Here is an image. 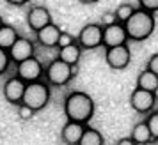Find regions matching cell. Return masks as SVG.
<instances>
[{"mask_svg":"<svg viewBox=\"0 0 158 145\" xmlns=\"http://www.w3.org/2000/svg\"><path fill=\"white\" fill-rule=\"evenodd\" d=\"M153 94H155V97H156V99H158V87H156V90H155Z\"/></svg>","mask_w":158,"mask_h":145,"instance_id":"obj_31","label":"cell"},{"mask_svg":"<svg viewBox=\"0 0 158 145\" xmlns=\"http://www.w3.org/2000/svg\"><path fill=\"white\" fill-rule=\"evenodd\" d=\"M16 76H20L25 83L41 80L44 76V65L37 57H30L27 60H22L20 64H16Z\"/></svg>","mask_w":158,"mask_h":145,"instance_id":"obj_6","label":"cell"},{"mask_svg":"<svg viewBox=\"0 0 158 145\" xmlns=\"http://www.w3.org/2000/svg\"><path fill=\"white\" fill-rule=\"evenodd\" d=\"M52 23V14L50 11L43 6H32L27 13V25L29 29L36 34L37 30H41L43 27Z\"/></svg>","mask_w":158,"mask_h":145,"instance_id":"obj_12","label":"cell"},{"mask_svg":"<svg viewBox=\"0 0 158 145\" xmlns=\"http://www.w3.org/2000/svg\"><path fill=\"white\" fill-rule=\"evenodd\" d=\"M146 124H148L151 135H153V140L156 142L158 140V112H151L149 115L146 117Z\"/></svg>","mask_w":158,"mask_h":145,"instance_id":"obj_21","label":"cell"},{"mask_svg":"<svg viewBox=\"0 0 158 145\" xmlns=\"http://www.w3.org/2000/svg\"><path fill=\"white\" fill-rule=\"evenodd\" d=\"M112 23H117V18H115V13H105V14L101 16V25L103 27H107V25H112Z\"/></svg>","mask_w":158,"mask_h":145,"instance_id":"obj_26","label":"cell"},{"mask_svg":"<svg viewBox=\"0 0 158 145\" xmlns=\"http://www.w3.org/2000/svg\"><path fill=\"white\" fill-rule=\"evenodd\" d=\"M149 71H153V72H156L158 74V53H155V55H151L149 57V60H148V65H146Z\"/></svg>","mask_w":158,"mask_h":145,"instance_id":"obj_27","label":"cell"},{"mask_svg":"<svg viewBox=\"0 0 158 145\" xmlns=\"http://www.w3.org/2000/svg\"><path fill=\"white\" fill-rule=\"evenodd\" d=\"M2 25H4V18H2V16H0V27H2Z\"/></svg>","mask_w":158,"mask_h":145,"instance_id":"obj_32","label":"cell"},{"mask_svg":"<svg viewBox=\"0 0 158 145\" xmlns=\"http://www.w3.org/2000/svg\"><path fill=\"white\" fill-rule=\"evenodd\" d=\"M128 41H130V37H128L124 23L117 22V23L103 27V46H105V50L119 46V44H126Z\"/></svg>","mask_w":158,"mask_h":145,"instance_id":"obj_8","label":"cell"},{"mask_svg":"<svg viewBox=\"0 0 158 145\" xmlns=\"http://www.w3.org/2000/svg\"><path fill=\"white\" fill-rule=\"evenodd\" d=\"M78 72L77 65L66 64L60 58H53L50 64L44 67V80L53 87H64L73 80V76Z\"/></svg>","mask_w":158,"mask_h":145,"instance_id":"obj_3","label":"cell"},{"mask_svg":"<svg viewBox=\"0 0 158 145\" xmlns=\"http://www.w3.org/2000/svg\"><path fill=\"white\" fill-rule=\"evenodd\" d=\"M64 113L68 120L87 124L94 115V101L87 92L73 90L64 99Z\"/></svg>","mask_w":158,"mask_h":145,"instance_id":"obj_1","label":"cell"},{"mask_svg":"<svg viewBox=\"0 0 158 145\" xmlns=\"http://www.w3.org/2000/svg\"><path fill=\"white\" fill-rule=\"evenodd\" d=\"M6 2L11 6H16V7H22V6H27L30 0H6Z\"/></svg>","mask_w":158,"mask_h":145,"instance_id":"obj_29","label":"cell"},{"mask_svg":"<svg viewBox=\"0 0 158 145\" xmlns=\"http://www.w3.org/2000/svg\"><path fill=\"white\" fill-rule=\"evenodd\" d=\"M9 57L11 60L15 62V64H20L22 60H27V58L34 57V51H36V46L34 43L30 41L29 37H18L16 39V43L9 48Z\"/></svg>","mask_w":158,"mask_h":145,"instance_id":"obj_11","label":"cell"},{"mask_svg":"<svg viewBox=\"0 0 158 145\" xmlns=\"http://www.w3.org/2000/svg\"><path fill=\"white\" fill-rule=\"evenodd\" d=\"M135 9L137 7H133L131 4H121L119 7H115V18H117V22L119 23H126L130 20V16L135 13Z\"/></svg>","mask_w":158,"mask_h":145,"instance_id":"obj_20","label":"cell"},{"mask_svg":"<svg viewBox=\"0 0 158 145\" xmlns=\"http://www.w3.org/2000/svg\"><path fill=\"white\" fill-rule=\"evenodd\" d=\"M73 43H77V39H75L69 32H62V34H60V37H59L57 48H64V46H69V44H73Z\"/></svg>","mask_w":158,"mask_h":145,"instance_id":"obj_25","label":"cell"},{"mask_svg":"<svg viewBox=\"0 0 158 145\" xmlns=\"http://www.w3.org/2000/svg\"><path fill=\"white\" fill-rule=\"evenodd\" d=\"M60 34H62V30L52 22L50 25H46V27H43L41 30L36 32V41L41 44V46H44V48H55L59 44Z\"/></svg>","mask_w":158,"mask_h":145,"instance_id":"obj_14","label":"cell"},{"mask_svg":"<svg viewBox=\"0 0 158 145\" xmlns=\"http://www.w3.org/2000/svg\"><path fill=\"white\" fill-rule=\"evenodd\" d=\"M78 145H103V135L98 129L87 126L85 131H84V135H82V138H80Z\"/></svg>","mask_w":158,"mask_h":145,"instance_id":"obj_19","label":"cell"},{"mask_svg":"<svg viewBox=\"0 0 158 145\" xmlns=\"http://www.w3.org/2000/svg\"><path fill=\"white\" fill-rule=\"evenodd\" d=\"M115 145H137V143L133 142V138H131V136H126V138L117 140V142H115Z\"/></svg>","mask_w":158,"mask_h":145,"instance_id":"obj_28","label":"cell"},{"mask_svg":"<svg viewBox=\"0 0 158 145\" xmlns=\"http://www.w3.org/2000/svg\"><path fill=\"white\" fill-rule=\"evenodd\" d=\"M139 7L146 9L149 13H158V0H137Z\"/></svg>","mask_w":158,"mask_h":145,"instance_id":"obj_24","label":"cell"},{"mask_svg":"<svg viewBox=\"0 0 158 145\" xmlns=\"http://www.w3.org/2000/svg\"><path fill=\"white\" fill-rule=\"evenodd\" d=\"M155 103H156L155 94L140 87H135L131 96H130V104L137 113H151L155 108Z\"/></svg>","mask_w":158,"mask_h":145,"instance_id":"obj_9","label":"cell"},{"mask_svg":"<svg viewBox=\"0 0 158 145\" xmlns=\"http://www.w3.org/2000/svg\"><path fill=\"white\" fill-rule=\"evenodd\" d=\"M137 87L144 88V90H149V92H155L156 87H158V74L149 71V69L146 67V69H144L142 72H139V76H137Z\"/></svg>","mask_w":158,"mask_h":145,"instance_id":"obj_17","label":"cell"},{"mask_svg":"<svg viewBox=\"0 0 158 145\" xmlns=\"http://www.w3.org/2000/svg\"><path fill=\"white\" fill-rule=\"evenodd\" d=\"M80 2H82V4H89V6H91V4H98L100 0H80Z\"/></svg>","mask_w":158,"mask_h":145,"instance_id":"obj_30","label":"cell"},{"mask_svg":"<svg viewBox=\"0 0 158 145\" xmlns=\"http://www.w3.org/2000/svg\"><path fill=\"white\" fill-rule=\"evenodd\" d=\"M34 115H36V112L30 108V106L23 104V103L18 104V117H20V120H30Z\"/></svg>","mask_w":158,"mask_h":145,"instance_id":"obj_22","label":"cell"},{"mask_svg":"<svg viewBox=\"0 0 158 145\" xmlns=\"http://www.w3.org/2000/svg\"><path fill=\"white\" fill-rule=\"evenodd\" d=\"M105 60L110 69H115V71H121V69H126L131 60V51H130L128 44H119V46H114V48H107L105 50Z\"/></svg>","mask_w":158,"mask_h":145,"instance_id":"obj_7","label":"cell"},{"mask_svg":"<svg viewBox=\"0 0 158 145\" xmlns=\"http://www.w3.org/2000/svg\"><path fill=\"white\" fill-rule=\"evenodd\" d=\"M50 97H52L50 83L43 80H37V81H32V83H27L22 103L30 106L34 112H39L50 103Z\"/></svg>","mask_w":158,"mask_h":145,"instance_id":"obj_4","label":"cell"},{"mask_svg":"<svg viewBox=\"0 0 158 145\" xmlns=\"http://www.w3.org/2000/svg\"><path fill=\"white\" fill-rule=\"evenodd\" d=\"M126 32H128L130 41H146L148 37L155 32L156 22H155V13H149L146 9L137 7L135 13L130 16V20L124 23Z\"/></svg>","mask_w":158,"mask_h":145,"instance_id":"obj_2","label":"cell"},{"mask_svg":"<svg viewBox=\"0 0 158 145\" xmlns=\"http://www.w3.org/2000/svg\"><path fill=\"white\" fill-rule=\"evenodd\" d=\"M85 127H87V124L77 122V120H68L62 126V129H60V140L66 145H78Z\"/></svg>","mask_w":158,"mask_h":145,"instance_id":"obj_13","label":"cell"},{"mask_svg":"<svg viewBox=\"0 0 158 145\" xmlns=\"http://www.w3.org/2000/svg\"><path fill=\"white\" fill-rule=\"evenodd\" d=\"M11 62H13V60L9 57V51L4 50V48H0V74H4V72L7 71Z\"/></svg>","mask_w":158,"mask_h":145,"instance_id":"obj_23","label":"cell"},{"mask_svg":"<svg viewBox=\"0 0 158 145\" xmlns=\"http://www.w3.org/2000/svg\"><path fill=\"white\" fill-rule=\"evenodd\" d=\"M25 87H27V83H25L20 76H11L9 80H6L4 88H2V90H4V97H6V101L18 106V104L23 101Z\"/></svg>","mask_w":158,"mask_h":145,"instance_id":"obj_10","label":"cell"},{"mask_svg":"<svg viewBox=\"0 0 158 145\" xmlns=\"http://www.w3.org/2000/svg\"><path fill=\"white\" fill-rule=\"evenodd\" d=\"M130 136L133 138V142H135L137 145H146V143L155 142L149 127H148V124H146V120L137 122L135 126H133V129H131V135H130Z\"/></svg>","mask_w":158,"mask_h":145,"instance_id":"obj_16","label":"cell"},{"mask_svg":"<svg viewBox=\"0 0 158 145\" xmlns=\"http://www.w3.org/2000/svg\"><path fill=\"white\" fill-rule=\"evenodd\" d=\"M18 30L13 27V25H7V23H4L2 27H0V48H4V50H9L13 44L16 43V39H18Z\"/></svg>","mask_w":158,"mask_h":145,"instance_id":"obj_18","label":"cell"},{"mask_svg":"<svg viewBox=\"0 0 158 145\" xmlns=\"http://www.w3.org/2000/svg\"><path fill=\"white\" fill-rule=\"evenodd\" d=\"M80 55H82V46H80L78 43H73V44H69V46L59 48V58L64 60L66 64H69V65L78 64Z\"/></svg>","mask_w":158,"mask_h":145,"instance_id":"obj_15","label":"cell"},{"mask_svg":"<svg viewBox=\"0 0 158 145\" xmlns=\"http://www.w3.org/2000/svg\"><path fill=\"white\" fill-rule=\"evenodd\" d=\"M77 43L82 50H96L103 46V25L101 23H87L77 36Z\"/></svg>","mask_w":158,"mask_h":145,"instance_id":"obj_5","label":"cell"}]
</instances>
